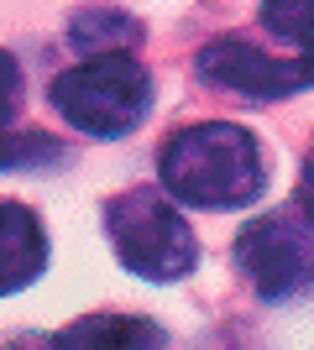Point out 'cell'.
I'll return each instance as SVG.
<instances>
[{
  "label": "cell",
  "mask_w": 314,
  "mask_h": 350,
  "mask_svg": "<svg viewBox=\"0 0 314 350\" xmlns=\"http://www.w3.org/2000/svg\"><path fill=\"white\" fill-rule=\"evenodd\" d=\"M163 189L194 209H241L267 189V157L246 126L205 120L163 146Z\"/></svg>",
  "instance_id": "1"
},
{
  "label": "cell",
  "mask_w": 314,
  "mask_h": 350,
  "mask_svg": "<svg viewBox=\"0 0 314 350\" xmlns=\"http://www.w3.org/2000/svg\"><path fill=\"white\" fill-rule=\"evenodd\" d=\"M105 230L120 267L147 282H179L199 267V241L189 219L173 209L168 189H126L105 204Z\"/></svg>",
  "instance_id": "2"
},
{
  "label": "cell",
  "mask_w": 314,
  "mask_h": 350,
  "mask_svg": "<svg viewBox=\"0 0 314 350\" xmlns=\"http://www.w3.org/2000/svg\"><path fill=\"white\" fill-rule=\"evenodd\" d=\"M53 105L84 136L110 142V136H126L142 126L152 105V73L131 53H94L90 63L53 79Z\"/></svg>",
  "instance_id": "3"
},
{
  "label": "cell",
  "mask_w": 314,
  "mask_h": 350,
  "mask_svg": "<svg viewBox=\"0 0 314 350\" xmlns=\"http://www.w3.org/2000/svg\"><path fill=\"white\" fill-rule=\"evenodd\" d=\"M236 267L267 304L314 293V219L299 204L252 219L236 241Z\"/></svg>",
  "instance_id": "4"
},
{
  "label": "cell",
  "mask_w": 314,
  "mask_h": 350,
  "mask_svg": "<svg viewBox=\"0 0 314 350\" xmlns=\"http://www.w3.org/2000/svg\"><path fill=\"white\" fill-rule=\"evenodd\" d=\"M199 79H209L215 89H231V94H252V100H278V94H293V89L314 84V63L309 58H267L262 47L241 42V37H220L199 53Z\"/></svg>",
  "instance_id": "5"
},
{
  "label": "cell",
  "mask_w": 314,
  "mask_h": 350,
  "mask_svg": "<svg viewBox=\"0 0 314 350\" xmlns=\"http://www.w3.org/2000/svg\"><path fill=\"white\" fill-rule=\"evenodd\" d=\"M42 267H47L42 219L31 215L27 204H16V199H0V298L37 282Z\"/></svg>",
  "instance_id": "6"
},
{
  "label": "cell",
  "mask_w": 314,
  "mask_h": 350,
  "mask_svg": "<svg viewBox=\"0 0 314 350\" xmlns=\"http://www.w3.org/2000/svg\"><path fill=\"white\" fill-rule=\"evenodd\" d=\"M168 335L163 324L142 314H90L58 329V350H163Z\"/></svg>",
  "instance_id": "7"
},
{
  "label": "cell",
  "mask_w": 314,
  "mask_h": 350,
  "mask_svg": "<svg viewBox=\"0 0 314 350\" xmlns=\"http://www.w3.org/2000/svg\"><path fill=\"white\" fill-rule=\"evenodd\" d=\"M136 37H142V27H136L131 16L105 11V5H94V11H79V16H74V27H68V42H74L79 53H126Z\"/></svg>",
  "instance_id": "8"
},
{
  "label": "cell",
  "mask_w": 314,
  "mask_h": 350,
  "mask_svg": "<svg viewBox=\"0 0 314 350\" xmlns=\"http://www.w3.org/2000/svg\"><path fill=\"white\" fill-rule=\"evenodd\" d=\"M262 27L314 63V0H262Z\"/></svg>",
  "instance_id": "9"
},
{
  "label": "cell",
  "mask_w": 314,
  "mask_h": 350,
  "mask_svg": "<svg viewBox=\"0 0 314 350\" xmlns=\"http://www.w3.org/2000/svg\"><path fill=\"white\" fill-rule=\"evenodd\" d=\"M63 157V142L42 131H21V136H0V173L5 167H47Z\"/></svg>",
  "instance_id": "10"
},
{
  "label": "cell",
  "mask_w": 314,
  "mask_h": 350,
  "mask_svg": "<svg viewBox=\"0 0 314 350\" xmlns=\"http://www.w3.org/2000/svg\"><path fill=\"white\" fill-rule=\"evenodd\" d=\"M16 105H21V68H16V58L0 47V131L11 126Z\"/></svg>",
  "instance_id": "11"
},
{
  "label": "cell",
  "mask_w": 314,
  "mask_h": 350,
  "mask_svg": "<svg viewBox=\"0 0 314 350\" xmlns=\"http://www.w3.org/2000/svg\"><path fill=\"white\" fill-rule=\"evenodd\" d=\"M299 209L314 219V152L304 157V178H299Z\"/></svg>",
  "instance_id": "12"
},
{
  "label": "cell",
  "mask_w": 314,
  "mask_h": 350,
  "mask_svg": "<svg viewBox=\"0 0 314 350\" xmlns=\"http://www.w3.org/2000/svg\"><path fill=\"white\" fill-rule=\"evenodd\" d=\"M5 350H58V335H16Z\"/></svg>",
  "instance_id": "13"
}]
</instances>
